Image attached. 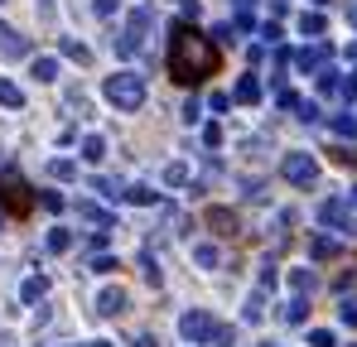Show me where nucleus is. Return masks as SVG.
<instances>
[{"label": "nucleus", "instance_id": "b1692460", "mask_svg": "<svg viewBox=\"0 0 357 347\" xmlns=\"http://www.w3.org/2000/svg\"><path fill=\"white\" fill-rule=\"evenodd\" d=\"M49 251H54V256L73 251V231H68V227H54V231H49Z\"/></svg>", "mask_w": 357, "mask_h": 347}, {"label": "nucleus", "instance_id": "20e7f679", "mask_svg": "<svg viewBox=\"0 0 357 347\" xmlns=\"http://www.w3.org/2000/svg\"><path fill=\"white\" fill-rule=\"evenodd\" d=\"M218 328H222V323H218V318H213L208 309H188V314L178 318V333H183V338H188L193 347L218 343Z\"/></svg>", "mask_w": 357, "mask_h": 347}, {"label": "nucleus", "instance_id": "4468645a", "mask_svg": "<svg viewBox=\"0 0 357 347\" xmlns=\"http://www.w3.org/2000/svg\"><path fill=\"white\" fill-rule=\"evenodd\" d=\"M338 82H343V72H338V68H328V63L314 72V87H319L324 97H338Z\"/></svg>", "mask_w": 357, "mask_h": 347}, {"label": "nucleus", "instance_id": "09e8293b", "mask_svg": "<svg viewBox=\"0 0 357 347\" xmlns=\"http://www.w3.org/2000/svg\"><path fill=\"white\" fill-rule=\"evenodd\" d=\"M87 347H112V343H87Z\"/></svg>", "mask_w": 357, "mask_h": 347}, {"label": "nucleus", "instance_id": "a18cd8bd", "mask_svg": "<svg viewBox=\"0 0 357 347\" xmlns=\"http://www.w3.org/2000/svg\"><path fill=\"white\" fill-rule=\"evenodd\" d=\"M343 203H348V213H357V183L348 188V198H343Z\"/></svg>", "mask_w": 357, "mask_h": 347}, {"label": "nucleus", "instance_id": "2f4dec72", "mask_svg": "<svg viewBox=\"0 0 357 347\" xmlns=\"http://www.w3.org/2000/svg\"><path fill=\"white\" fill-rule=\"evenodd\" d=\"M338 318H343L348 328H357V299H343V304H338Z\"/></svg>", "mask_w": 357, "mask_h": 347}, {"label": "nucleus", "instance_id": "9b49d317", "mask_svg": "<svg viewBox=\"0 0 357 347\" xmlns=\"http://www.w3.org/2000/svg\"><path fill=\"white\" fill-rule=\"evenodd\" d=\"M232 102H237V107H256V102H261V77H256V72H246L237 87H232Z\"/></svg>", "mask_w": 357, "mask_h": 347}, {"label": "nucleus", "instance_id": "1a4fd4ad", "mask_svg": "<svg viewBox=\"0 0 357 347\" xmlns=\"http://www.w3.org/2000/svg\"><path fill=\"white\" fill-rule=\"evenodd\" d=\"M0 54L5 58H29V39H24L20 29H10L5 20H0Z\"/></svg>", "mask_w": 357, "mask_h": 347}, {"label": "nucleus", "instance_id": "c756f323", "mask_svg": "<svg viewBox=\"0 0 357 347\" xmlns=\"http://www.w3.org/2000/svg\"><path fill=\"white\" fill-rule=\"evenodd\" d=\"M49 174H54V178H77V164H73V160H54Z\"/></svg>", "mask_w": 357, "mask_h": 347}, {"label": "nucleus", "instance_id": "f3484780", "mask_svg": "<svg viewBox=\"0 0 357 347\" xmlns=\"http://www.w3.org/2000/svg\"><path fill=\"white\" fill-rule=\"evenodd\" d=\"M343 246H338V236H314V246H309V261H333Z\"/></svg>", "mask_w": 357, "mask_h": 347}, {"label": "nucleus", "instance_id": "473e14b6", "mask_svg": "<svg viewBox=\"0 0 357 347\" xmlns=\"http://www.w3.org/2000/svg\"><path fill=\"white\" fill-rule=\"evenodd\" d=\"M165 183H188V164H169V169H165Z\"/></svg>", "mask_w": 357, "mask_h": 347}, {"label": "nucleus", "instance_id": "393cba45", "mask_svg": "<svg viewBox=\"0 0 357 347\" xmlns=\"http://www.w3.org/2000/svg\"><path fill=\"white\" fill-rule=\"evenodd\" d=\"M34 77L39 82H54L59 77V58H34Z\"/></svg>", "mask_w": 357, "mask_h": 347}, {"label": "nucleus", "instance_id": "a878e982", "mask_svg": "<svg viewBox=\"0 0 357 347\" xmlns=\"http://www.w3.org/2000/svg\"><path fill=\"white\" fill-rule=\"evenodd\" d=\"M295 111H299V121H304V125H314V121H319V102H309V97H295Z\"/></svg>", "mask_w": 357, "mask_h": 347}, {"label": "nucleus", "instance_id": "a211bd4d", "mask_svg": "<svg viewBox=\"0 0 357 347\" xmlns=\"http://www.w3.org/2000/svg\"><path fill=\"white\" fill-rule=\"evenodd\" d=\"M193 261H198L203 270H218V265H222V251H218L213 241H198V246H193Z\"/></svg>", "mask_w": 357, "mask_h": 347}, {"label": "nucleus", "instance_id": "39448f33", "mask_svg": "<svg viewBox=\"0 0 357 347\" xmlns=\"http://www.w3.org/2000/svg\"><path fill=\"white\" fill-rule=\"evenodd\" d=\"M0 203H5L10 213H29V208H34V188L15 169H0Z\"/></svg>", "mask_w": 357, "mask_h": 347}, {"label": "nucleus", "instance_id": "79ce46f5", "mask_svg": "<svg viewBox=\"0 0 357 347\" xmlns=\"http://www.w3.org/2000/svg\"><path fill=\"white\" fill-rule=\"evenodd\" d=\"M232 39H237L232 24H218V29H213V44H232Z\"/></svg>", "mask_w": 357, "mask_h": 347}, {"label": "nucleus", "instance_id": "9d476101", "mask_svg": "<svg viewBox=\"0 0 357 347\" xmlns=\"http://www.w3.org/2000/svg\"><path fill=\"white\" fill-rule=\"evenodd\" d=\"M203 222L218 231V236H232V231H241V222H237V213H232V208H208V213H203Z\"/></svg>", "mask_w": 357, "mask_h": 347}, {"label": "nucleus", "instance_id": "f257e3e1", "mask_svg": "<svg viewBox=\"0 0 357 347\" xmlns=\"http://www.w3.org/2000/svg\"><path fill=\"white\" fill-rule=\"evenodd\" d=\"M218 63H222V54H218L213 39H203V34L188 29L183 20L169 24V77H174L178 87H198L203 77L218 72Z\"/></svg>", "mask_w": 357, "mask_h": 347}, {"label": "nucleus", "instance_id": "ea45409f", "mask_svg": "<svg viewBox=\"0 0 357 347\" xmlns=\"http://www.w3.org/2000/svg\"><path fill=\"white\" fill-rule=\"evenodd\" d=\"M198 116H203V107H198V97H188V102H183V121H188V125H193V121H198Z\"/></svg>", "mask_w": 357, "mask_h": 347}, {"label": "nucleus", "instance_id": "4be33fe9", "mask_svg": "<svg viewBox=\"0 0 357 347\" xmlns=\"http://www.w3.org/2000/svg\"><path fill=\"white\" fill-rule=\"evenodd\" d=\"M261 314H266V289H256V294L246 299V309H241V318H246V323H261Z\"/></svg>", "mask_w": 357, "mask_h": 347}, {"label": "nucleus", "instance_id": "4c0bfd02", "mask_svg": "<svg viewBox=\"0 0 357 347\" xmlns=\"http://www.w3.org/2000/svg\"><path fill=\"white\" fill-rule=\"evenodd\" d=\"M309 343H314V347H333V343H338V338H333L328 328H314V333H309Z\"/></svg>", "mask_w": 357, "mask_h": 347}, {"label": "nucleus", "instance_id": "de8ad7c7", "mask_svg": "<svg viewBox=\"0 0 357 347\" xmlns=\"http://www.w3.org/2000/svg\"><path fill=\"white\" fill-rule=\"evenodd\" d=\"M348 24H353V29H357V5H348Z\"/></svg>", "mask_w": 357, "mask_h": 347}, {"label": "nucleus", "instance_id": "f704fd0d", "mask_svg": "<svg viewBox=\"0 0 357 347\" xmlns=\"http://www.w3.org/2000/svg\"><path fill=\"white\" fill-rule=\"evenodd\" d=\"M39 203H44L49 213H63V208H68V203H63V193H54V188H49V193H39Z\"/></svg>", "mask_w": 357, "mask_h": 347}, {"label": "nucleus", "instance_id": "5701e85b", "mask_svg": "<svg viewBox=\"0 0 357 347\" xmlns=\"http://www.w3.org/2000/svg\"><path fill=\"white\" fill-rule=\"evenodd\" d=\"M304 318H309V299H304V294H295V299L285 304V323H304Z\"/></svg>", "mask_w": 357, "mask_h": 347}, {"label": "nucleus", "instance_id": "a19ab883", "mask_svg": "<svg viewBox=\"0 0 357 347\" xmlns=\"http://www.w3.org/2000/svg\"><path fill=\"white\" fill-rule=\"evenodd\" d=\"M333 160H338V164H353V169H357V150H353V145H343V150H333Z\"/></svg>", "mask_w": 357, "mask_h": 347}, {"label": "nucleus", "instance_id": "c85d7f7f", "mask_svg": "<svg viewBox=\"0 0 357 347\" xmlns=\"http://www.w3.org/2000/svg\"><path fill=\"white\" fill-rule=\"evenodd\" d=\"M203 145H208V150H218V145H222V125H218V121H208V125H203Z\"/></svg>", "mask_w": 357, "mask_h": 347}, {"label": "nucleus", "instance_id": "72a5a7b5", "mask_svg": "<svg viewBox=\"0 0 357 347\" xmlns=\"http://www.w3.org/2000/svg\"><path fill=\"white\" fill-rule=\"evenodd\" d=\"M333 130H338L343 140H353V135H357V121H353V116H338V121H333Z\"/></svg>", "mask_w": 357, "mask_h": 347}, {"label": "nucleus", "instance_id": "ddd939ff", "mask_svg": "<svg viewBox=\"0 0 357 347\" xmlns=\"http://www.w3.org/2000/svg\"><path fill=\"white\" fill-rule=\"evenodd\" d=\"M324 29H328L324 10H304V15H299V34H304V39H324Z\"/></svg>", "mask_w": 357, "mask_h": 347}, {"label": "nucleus", "instance_id": "c03bdc74", "mask_svg": "<svg viewBox=\"0 0 357 347\" xmlns=\"http://www.w3.org/2000/svg\"><path fill=\"white\" fill-rule=\"evenodd\" d=\"M92 10H97V15H102V20H112V15H116V0H97V5H92Z\"/></svg>", "mask_w": 357, "mask_h": 347}, {"label": "nucleus", "instance_id": "f03ea898", "mask_svg": "<svg viewBox=\"0 0 357 347\" xmlns=\"http://www.w3.org/2000/svg\"><path fill=\"white\" fill-rule=\"evenodd\" d=\"M150 24H155V10H150V5H135V10L126 15V29H121L116 39H112V49H116L121 58H135L140 49H145V34H150Z\"/></svg>", "mask_w": 357, "mask_h": 347}, {"label": "nucleus", "instance_id": "aec40b11", "mask_svg": "<svg viewBox=\"0 0 357 347\" xmlns=\"http://www.w3.org/2000/svg\"><path fill=\"white\" fill-rule=\"evenodd\" d=\"M121 198H130V203H140V208H155V203H160V193H155L150 183H135V188H126Z\"/></svg>", "mask_w": 357, "mask_h": 347}, {"label": "nucleus", "instance_id": "c9c22d12", "mask_svg": "<svg viewBox=\"0 0 357 347\" xmlns=\"http://www.w3.org/2000/svg\"><path fill=\"white\" fill-rule=\"evenodd\" d=\"M338 97H343V102H357V77H353V72L338 82Z\"/></svg>", "mask_w": 357, "mask_h": 347}, {"label": "nucleus", "instance_id": "37998d69", "mask_svg": "<svg viewBox=\"0 0 357 347\" xmlns=\"http://www.w3.org/2000/svg\"><path fill=\"white\" fill-rule=\"evenodd\" d=\"M140 265H145V280H150V285H160V265H155V256H145Z\"/></svg>", "mask_w": 357, "mask_h": 347}, {"label": "nucleus", "instance_id": "0eeeda50", "mask_svg": "<svg viewBox=\"0 0 357 347\" xmlns=\"http://www.w3.org/2000/svg\"><path fill=\"white\" fill-rule=\"evenodd\" d=\"M328 58H333V44H304L299 54H290V63H295L299 72H319Z\"/></svg>", "mask_w": 357, "mask_h": 347}, {"label": "nucleus", "instance_id": "6ab92c4d", "mask_svg": "<svg viewBox=\"0 0 357 347\" xmlns=\"http://www.w3.org/2000/svg\"><path fill=\"white\" fill-rule=\"evenodd\" d=\"M82 160H87V164H102V160H107V140H102V135H87V140H82Z\"/></svg>", "mask_w": 357, "mask_h": 347}, {"label": "nucleus", "instance_id": "58836bf2", "mask_svg": "<svg viewBox=\"0 0 357 347\" xmlns=\"http://www.w3.org/2000/svg\"><path fill=\"white\" fill-rule=\"evenodd\" d=\"M92 270H97V275H112L116 261H112V256H92Z\"/></svg>", "mask_w": 357, "mask_h": 347}, {"label": "nucleus", "instance_id": "3c124183", "mask_svg": "<svg viewBox=\"0 0 357 347\" xmlns=\"http://www.w3.org/2000/svg\"><path fill=\"white\" fill-rule=\"evenodd\" d=\"M353 121H357V111H353Z\"/></svg>", "mask_w": 357, "mask_h": 347}, {"label": "nucleus", "instance_id": "49530a36", "mask_svg": "<svg viewBox=\"0 0 357 347\" xmlns=\"http://www.w3.org/2000/svg\"><path fill=\"white\" fill-rule=\"evenodd\" d=\"M39 15H54V0H39Z\"/></svg>", "mask_w": 357, "mask_h": 347}, {"label": "nucleus", "instance_id": "cd10ccee", "mask_svg": "<svg viewBox=\"0 0 357 347\" xmlns=\"http://www.w3.org/2000/svg\"><path fill=\"white\" fill-rule=\"evenodd\" d=\"M290 285L295 294H314V270H290Z\"/></svg>", "mask_w": 357, "mask_h": 347}, {"label": "nucleus", "instance_id": "412c9836", "mask_svg": "<svg viewBox=\"0 0 357 347\" xmlns=\"http://www.w3.org/2000/svg\"><path fill=\"white\" fill-rule=\"evenodd\" d=\"M0 107H10V111H20V107H24V92H20L10 77H0Z\"/></svg>", "mask_w": 357, "mask_h": 347}, {"label": "nucleus", "instance_id": "dca6fc26", "mask_svg": "<svg viewBox=\"0 0 357 347\" xmlns=\"http://www.w3.org/2000/svg\"><path fill=\"white\" fill-rule=\"evenodd\" d=\"M44 294H49V275H29V280L20 285V299H24V304H39Z\"/></svg>", "mask_w": 357, "mask_h": 347}, {"label": "nucleus", "instance_id": "bb28decb", "mask_svg": "<svg viewBox=\"0 0 357 347\" xmlns=\"http://www.w3.org/2000/svg\"><path fill=\"white\" fill-rule=\"evenodd\" d=\"M59 49H63V58H73V63H87V58H92V54H87V44H77V39H63Z\"/></svg>", "mask_w": 357, "mask_h": 347}, {"label": "nucleus", "instance_id": "6e6552de", "mask_svg": "<svg viewBox=\"0 0 357 347\" xmlns=\"http://www.w3.org/2000/svg\"><path fill=\"white\" fill-rule=\"evenodd\" d=\"M319 217H324L333 231H353V213H348V203H343V198H328V203L319 208Z\"/></svg>", "mask_w": 357, "mask_h": 347}, {"label": "nucleus", "instance_id": "7c9ffc66", "mask_svg": "<svg viewBox=\"0 0 357 347\" xmlns=\"http://www.w3.org/2000/svg\"><path fill=\"white\" fill-rule=\"evenodd\" d=\"M92 188H97L102 198H121V193H126L121 183H112V178H92Z\"/></svg>", "mask_w": 357, "mask_h": 347}, {"label": "nucleus", "instance_id": "f8f14e48", "mask_svg": "<svg viewBox=\"0 0 357 347\" xmlns=\"http://www.w3.org/2000/svg\"><path fill=\"white\" fill-rule=\"evenodd\" d=\"M97 314H107V318H116V314H126V289H102L97 294Z\"/></svg>", "mask_w": 357, "mask_h": 347}, {"label": "nucleus", "instance_id": "e433bc0d", "mask_svg": "<svg viewBox=\"0 0 357 347\" xmlns=\"http://www.w3.org/2000/svg\"><path fill=\"white\" fill-rule=\"evenodd\" d=\"M261 39L275 49V44H280V24H275V20H266V24H261Z\"/></svg>", "mask_w": 357, "mask_h": 347}, {"label": "nucleus", "instance_id": "423d86ee", "mask_svg": "<svg viewBox=\"0 0 357 347\" xmlns=\"http://www.w3.org/2000/svg\"><path fill=\"white\" fill-rule=\"evenodd\" d=\"M280 174H285V183L309 188V183L319 178V160H314V155H304V150H290V155L280 160Z\"/></svg>", "mask_w": 357, "mask_h": 347}, {"label": "nucleus", "instance_id": "8fccbe9b", "mask_svg": "<svg viewBox=\"0 0 357 347\" xmlns=\"http://www.w3.org/2000/svg\"><path fill=\"white\" fill-rule=\"evenodd\" d=\"M314 5H324V0H314Z\"/></svg>", "mask_w": 357, "mask_h": 347}, {"label": "nucleus", "instance_id": "7ed1b4c3", "mask_svg": "<svg viewBox=\"0 0 357 347\" xmlns=\"http://www.w3.org/2000/svg\"><path fill=\"white\" fill-rule=\"evenodd\" d=\"M107 102L116 107V111H140L145 107V77L140 72H116V77H107Z\"/></svg>", "mask_w": 357, "mask_h": 347}, {"label": "nucleus", "instance_id": "2eb2a0df", "mask_svg": "<svg viewBox=\"0 0 357 347\" xmlns=\"http://www.w3.org/2000/svg\"><path fill=\"white\" fill-rule=\"evenodd\" d=\"M77 217L92 222V227H116V217H112L107 208H97V203H77Z\"/></svg>", "mask_w": 357, "mask_h": 347}, {"label": "nucleus", "instance_id": "603ef678", "mask_svg": "<svg viewBox=\"0 0 357 347\" xmlns=\"http://www.w3.org/2000/svg\"><path fill=\"white\" fill-rule=\"evenodd\" d=\"M353 77H357V72H353Z\"/></svg>", "mask_w": 357, "mask_h": 347}]
</instances>
